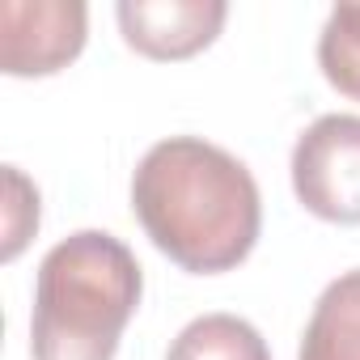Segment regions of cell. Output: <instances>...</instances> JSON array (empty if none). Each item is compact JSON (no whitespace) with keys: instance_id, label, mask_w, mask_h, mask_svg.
Wrapping results in <instances>:
<instances>
[{"instance_id":"cell-8","label":"cell","mask_w":360,"mask_h":360,"mask_svg":"<svg viewBox=\"0 0 360 360\" xmlns=\"http://www.w3.org/2000/svg\"><path fill=\"white\" fill-rule=\"evenodd\" d=\"M318 64L326 81L360 102V5H335L322 39H318Z\"/></svg>"},{"instance_id":"cell-4","label":"cell","mask_w":360,"mask_h":360,"mask_svg":"<svg viewBox=\"0 0 360 360\" xmlns=\"http://www.w3.org/2000/svg\"><path fill=\"white\" fill-rule=\"evenodd\" d=\"M89 9L77 0H9L0 5V64L9 77H47L85 47Z\"/></svg>"},{"instance_id":"cell-1","label":"cell","mask_w":360,"mask_h":360,"mask_svg":"<svg viewBox=\"0 0 360 360\" xmlns=\"http://www.w3.org/2000/svg\"><path fill=\"white\" fill-rule=\"evenodd\" d=\"M131 208L153 246L195 276L238 267L263 225L250 169L200 136H169L144 153L131 178Z\"/></svg>"},{"instance_id":"cell-5","label":"cell","mask_w":360,"mask_h":360,"mask_svg":"<svg viewBox=\"0 0 360 360\" xmlns=\"http://www.w3.org/2000/svg\"><path fill=\"white\" fill-rule=\"evenodd\" d=\"M229 18L225 0H123L119 26L127 47L148 60H187L204 51Z\"/></svg>"},{"instance_id":"cell-7","label":"cell","mask_w":360,"mask_h":360,"mask_svg":"<svg viewBox=\"0 0 360 360\" xmlns=\"http://www.w3.org/2000/svg\"><path fill=\"white\" fill-rule=\"evenodd\" d=\"M165 360H271V352L246 318L204 314L178 330Z\"/></svg>"},{"instance_id":"cell-3","label":"cell","mask_w":360,"mask_h":360,"mask_svg":"<svg viewBox=\"0 0 360 360\" xmlns=\"http://www.w3.org/2000/svg\"><path fill=\"white\" fill-rule=\"evenodd\" d=\"M292 191L305 212L360 225V115L314 119L292 148Z\"/></svg>"},{"instance_id":"cell-2","label":"cell","mask_w":360,"mask_h":360,"mask_svg":"<svg viewBox=\"0 0 360 360\" xmlns=\"http://www.w3.org/2000/svg\"><path fill=\"white\" fill-rule=\"evenodd\" d=\"M140 292V263L119 238L81 229L56 242L39 263L34 284V360H115Z\"/></svg>"},{"instance_id":"cell-6","label":"cell","mask_w":360,"mask_h":360,"mask_svg":"<svg viewBox=\"0 0 360 360\" xmlns=\"http://www.w3.org/2000/svg\"><path fill=\"white\" fill-rule=\"evenodd\" d=\"M297 360H360V267L326 284Z\"/></svg>"}]
</instances>
